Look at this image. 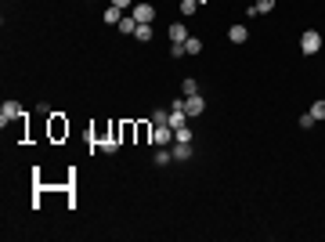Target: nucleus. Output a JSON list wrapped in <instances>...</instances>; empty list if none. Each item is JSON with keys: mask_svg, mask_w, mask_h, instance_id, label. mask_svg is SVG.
Wrapping results in <instances>:
<instances>
[{"mask_svg": "<svg viewBox=\"0 0 325 242\" xmlns=\"http://www.w3.org/2000/svg\"><path fill=\"white\" fill-rule=\"evenodd\" d=\"M184 112H188V116H203V112H206V101L199 98V94H192V98H184Z\"/></svg>", "mask_w": 325, "mask_h": 242, "instance_id": "nucleus-5", "label": "nucleus"}, {"mask_svg": "<svg viewBox=\"0 0 325 242\" xmlns=\"http://www.w3.org/2000/svg\"><path fill=\"white\" fill-rule=\"evenodd\" d=\"M65 130H69V127H65V123H61V119L54 116V123H51V134H54V138H61V134H65Z\"/></svg>", "mask_w": 325, "mask_h": 242, "instance_id": "nucleus-19", "label": "nucleus"}, {"mask_svg": "<svg viewBox=\"0 0 325 242\" xmlns=\"http://www.w3.org/2000/svg\"><path fill=\"white\" fill-rule=\"evenodd\" d=\"M134 18H137V25H152V18H156V7L152 4H134Z\"/></svg>", "mask_w": 325, "mask_h": 242, "instance_id": "nucleus-3", "label": "nucleus"}, {"mask_svg": "<svg viewBox=\"0 0 325 242\" xmlns=\"http://www.w3.org/2000/svg\"><path fill=\"white\" fill-rule=\"evenodd\" d=\"M152 145H174V127L170 123H163V127H152Z\"/></svg>", "mask_w": 325, "mask_h": 242, "instance_id": "nucleus-2", "label": "nucleus"}, {"mask_svg": "<svg viewBox=\"0 0 325 242\" xmlns=\"http://www.w3.org/2000/svg\"><path fill=\"white\" fill-rule=\"evenodd\" d=\"M268 11H275V0H257L250 7V14H268Z\"/></svg>", "mask_w": 325, "mask_h": 242, "instance_id": "nucleus-11", "label": "nucleus"}, {"mask_svg": "<svg viewBox=\"0 0 325 242\" xmlns=\"http://www.w3.org/2000/svg\"><path fill=\"white\" fill-rule=\"evenodd\" d=\"M174 141L188 145V141H192V127H188V123H184V127H177V130H174Z\"/></svg>", "mask_w": 325, "mask_h": 242, "instance_id": "nucleus-13", "label": "nucleus"}, {"mask_svg": "<svg viewBox=\"0 0 325 242\" xmlns=\"http://www.w3.org/2000/svg\"><path fill=\"white\" fill-rule=\"evenodd\" d=\"M119 18H123V11H119L116 4H108V7H105V22H108V25H119Z\"/></svg>", "mask_w": 325, "mask_h": 242, "instance_id": "nucleus-10", "label": "nucleus"}, {"mask_svg": "<svg viewBox=\"0 0 325 242\" xmlns=\"http://www.w3.org/2000/svg\"><path fill=\"white\" fill-rule=\"evenodd\" d=\"M170 123V112H152V127H163Z\"/></svg>", "mask_w": 325, "mask_h": 242, "instance_id": "nucleus-17", "label": "nucleus"}, {"mask_svg": "<svg viewBox=\"0 0 325 242\" xmlns=\"http://www.w3.org/2000/svg\"><path fill=\"white\" fill-rule=\"evenodd\" d=\"M300 51L304 54H318L322 51V33H318V29H307V33L300 36Z\"/></svg>", "mask_w": 325, "mask_h": 242, "instance_id": "nucleus-1", "label": "nucleus"}, {"mask_svg": "<svg viewBox=\"0 0 325 242\" xmlns=\"http://www.w3.org/2000/svg\"><path fill=\"white\" fill-rule=\"evenodd\" d=\"M246 36H250V29H246V25H231L228 29V40L231 43H246Z\"/></svg>", "mask_w": 325, "mask_h": 242, "instance_id": "nucleus-6", "label": "nucleus"}, {"mask_svg": "<svg viewBox=\"0 0 325 242\" xmlns=\"http://www.w3.org/2000/svg\"><path fill=\"white\" fill-rule=\"evenodd\" d=\"M116 29H123V33H137V18H134V14H123Z\"/></svg>", "mask_w": 325, "mask_h": 242, "instance_id": "nucleus-9", "label": "nucleus"}, {"mask_svg": "<svg viewBox=\"0 0 325 242\" xmlns=\"http://www.w3.org/2000/svg\"><path fill=\"white\" fill-rule=\"evenodd\" d=\"M170 40H174V43H184V40H188V29H184L181 22H174V25H170Z\"/></svg>", "mask_w": 325, "mask_h": 242, "instance_id": "nucleus-7", "label": "nucleus"}, {"mask_svg": "<svg viewBox=\"0 0 325 242\" xmlns=\"http://www.w3.org/2000/svg\"><path fill=\"white\" fill-rule=\"evenodd\" d=\"M315 123H318V119H315V116H311V112H307V116H300V127H304V130H311V127H315Z\"/></svg>", "mask_w": 325, "mask_h": 242, "instance_id": "nucleus-22", "label": "nucleus"}, {"mask_svg": "<svg viewBox=\"0 0 325 242\" xmlns=\"http://www.w3.org/2000/svg\"><path fill=\"white\" fill-rule=\"evenodd\" d=\"M170 152H174V159H192V141H188V145L174 141V148H170Z\"/></svg>", "mask_w": 325, "mask_h": 242, "instance_id": "nucleus-8", "label": "nucleus"}, {"mask_svg": "<svg viewBox=\"0 0 325 242\" xmlns=\"http://www.w3.org/2000/svg\"><path fill=\"white\" fill-rule=\"evenodd\" d=\"M170 159H174V152H166V148H159V152H156V163H159V166H166Z\"/></svg>", "mask_w": 325, "mask_h": 242, "instance_id": "nucleus-20", "label": "nucleus"}, {"mask_svg": "<svg viewBox=\"0 0 325 242\" xmlns=\"http://www.w3.org/2000/svg\"><path fill=\"white\" fill-rule=\"evenodd\" d=\"M199 11V0H181V14H195Z\"/></svg>", "mask_w": 325, "mask_h": 242, "instance_id": "nucleus-16", "label": "nucleus"}, {"mask_svg": "<svg viewBox=\"0 0 325 242\" xmlns=\"http://www.w3.org/2000/svg\"><path fill=\"white\" fill-rule=\"evenodd\" d=\"M112 4H116V7H119V11H127V7H130V4H134V0H112Z\"/></svg>", "mask_w": 325, "mask_h": 242, "instance_id": "nucleus-24", "label": "nucleus"}, {"mask_svg": "<svg viewBox=\"0 0 325 242\" xmlns=\"http://www.w3.org/2000/svg\"><path fill=\"white\" fill-rule=\"evenodd\" d=\"M134 36L148 43V40H152V25H137V33H134Z\"/></svg>", "mask_w": 325, "mask_h": 242, "instance_id": "nucleus-18", "label": "nucleus"}, {"mask_svg": "<svg viewBox=\"0 0 325 242\" xmlns=\"http://www.w3.org/2000/svg\"><path fill=\"white\" fill-rule=\"evenodd\" d=\"M184 119H188V112H170V127H184Z\"/></svg>", "mask_w": 325, "mask_h": 242, "instance_id": "nucleus-15", "label": "nucleus"}, {"mask_svg": "<svg viewBox=\"0 0 325 242\" xmlns=\"http://www.w3.org/2000/svg\"><path fill=\"white\" fill-rule=\"evenodd\" d=\"M18 116H22L18 101H4V105H0V127H7L11 119H18Z\"/></svg>", "mask_w": 325, "mask_h": 242, "instance_id": "nucleus-4", "label": "nucleus"}, {"mask_svg": "<svg viewBox=\"0 0 325 242\" xmlns=\"http://www.w3.org/2000/svg\"><path fill=\"white\" fill-rule=\"evenodd\" d=\"M170 58H184V43H174V47H170Z\"/></svg>", "mask_w": 325, "mask_h": 242, "instance_id": "nucleus-23", "label": "nucleus"}, {"mask_svg": "<svg viewBox=\"0 0 325 242\" xmlns=\"http://www.w3.org/2000/svg\"><path fill=\"white\" fill-rule=\"evenodd\" d=\"M181 94H184V98H192V94H199V83H195V80L188 76V80L181 83Z\"/></svg>", "mask_w": 325, "mask_h": 242, "instance_id": "nucleus-14", "label": "nucleus"}, {"mask_svg": "<svg viewBox=\"0 0 325 242\" xmlns=\"http://www.w3.org/2000/svg\"><path fill=\"white\" fill-rule=\"evenodd\" d=\"M199 51H203V40H199V36H188V40H184V54H199Z\"/></svg>", "mask_w": 325, "mask_h": 242, "instance_id": "nucleus-12", "label": "nucleus"}, {"mask_svg": "<svg viewBox=\"0 0 325 242\" xmlns=\"http://www.w3.org/2000/svg\"><path fill=\"white\" fill-rule=\"evenodd\" d=\"M311 116H315V119H325V101H315V105H311Z\"/></svg>", "mask_w": 325, "mask_h": 242, "instance_id": "nucleus-21", "label": "nucleus"}]
</instances>
